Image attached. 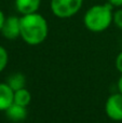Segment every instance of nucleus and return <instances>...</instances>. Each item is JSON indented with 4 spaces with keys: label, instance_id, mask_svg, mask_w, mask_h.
<instances>
[{
    "label": "nucleus",
    "instance_id": "1",
    "mask_svg": "<svg viewBox=\"0 0 122 123\" xmlns=\"http://www.w3.org/2000/svg\"><path fill=\"white\" fill-rule=\"evenodd\" d=\"M19 24L21 38L27 44L38 45L47 39L49 25L47 19L38 12L22 15L19 17Z\"/></svg>",
    "mask_w": 122,
    "mask_h": 123
},
{
    "label": "nucleus",
    "instance_id": "2",
    "mask_svg": "<svg viewBox=\"0 0 122 123\" xmlns=\"http://www.w3.org/2000/svg\"><path fill=\"white\" fill-rule=\"evenodd\" d=\"M114 6L107 2L91 6L83 16L84 26L90 31L102 32L106 30L114 22Z\"/></svg>",
    "mask_w": 122,
    "mask_h": 123
},
{
    "label": "nucleus",
    "instance_id": "3",
    "mask_svg": "<svg viewBox=\"0 0 122 123\" xmlns=\"http://www.w3.org/2000/svg\"><path fill=\"white\" fill-rule=\"evenodd\" d=\"M83 6V0H51V11L58 18H69L76 15Z\"/></svg>",
    "mask_w": 122,
    "mask_h": 123
},
{
    "label": "nucleus",
    "instance_id": "4",
    "mask_svg": "<svg viewBox=\"0 0 122 123\" xmlns=\"http://www.w3.org/2000/svg\"><path fill=\"white\" fill-rule=\"evenodd\" d=\"M107 116L115 121H122V93L112 94L108 97L105 105Z\"/></svg>",
    "mask_w": 122,
    "mask_h": 123
},
{
    "label": "nucleus",
    "instance_id": "5",
    "mask_svg": "<svg viewBox=\"0 0 122 123\" xmlns=\"http://www.w3.org/2000/svg\"><path fill=\"white\" fill-rule=\"evenodd\" d=\"M1 34L6 39L9 40H15L16 38L21 37V24H19V17L17 16H9L6 17V21L1 28Z\"/></svg>",
    "mask_w": 122,
    "mask_h": 123
},
{
    "label": "nucleus",
    "instance_id": "6",
    "mask_svg": "<svg viewBox=\"0 0 122 123\" xmlns=\"http://www.w3.org/2000/svg\"><path fill=\"white\" fill-rule=\"evenodd\" d=\"M14 103V91L8 83H0V111H6Z\"/></svg>",
    "mask_w": 122,
    "mask_h": 123
},
{
    "label": "nucleus",
    "instance_id": "7",
    "mask_svg": "<svg viewBox=\"0 0 122 123\" xmlns=\"http://www.w3.org/2000/svg\"><path fill=\"white\" fill-rule=\"evenodd\" d=\"M41 0H15V8L22 15L38 12Z\"/></svg>",
    "mask_w": 122,
    "mask_h": 123
},
{
    "label": "nucleus",
    "instance_id": "8",
    "mask_svg": "<svg viewBox=\"0 0 122 123\" xmlns=\"http://www.w3.org/2000/svg\"><path fill=\"white\" fill-rule=\"evenodd\" d=\"M6 118L13 122H21L27 118V109L25 106H21L13 103L6 111Z\"/></svg>",
    "mask_w": 122,
    "mask_h": 123
},
{
    "label": "nucleus",
    "instance_id": "9",
    "mask_svg": "<svg viewBox=\"0 0 122 123\" xmlns=\"http://www.w3.org/2000/svg\"><path fill=\"white\" fill-rule=\"evenodd\" d=\"M6 83L9 84V86L13 90V91H17V90L24 89L26 85V78L23 74L21 72H14L11 76H9Z\"/></svg>",
    "mask_w": 122,
    "mask_h": 123
},
{
    "label": "nucleus",
    "instance_id": "10",
    "mask_svg": "<svg viewBox=\"0 0 122 123\" xmlns=\"http://www.w3.org/2000/svg\"><path fill=\"white\" fill-rule=\"evenodd\" d=\"M30 100H31V94L29 93L26 87L21 90H17L14 92V103L21 106L27 107L29 105Z\"/></svg>",
    "mask_w": 122,
    "mask_h": 123
},
{
    "label": "nucleus",
    "instance_id": "11",
    "mask_svg": "<svg viewBox=\"0 0 122 123\" xmlns=\"http://www.w3.org/2000/svg\"><path fill=\"white\" fill-rule=\"evenodd\" d=\"M9 61V55L6 50L2 45H0V72L6 67Z\"/></svg>",
    "mask_w": 122,
    "mask_h": 123
},
{
    "label": "nucleus",
    "instance_id": "12",
    "mask_svg": "<svg viewBox=\"0 0 122 123\" xmlns=\"http://www.w3.org/2000/svg\"><path fill=\"white\" fill-rule=\"evenodd\" d=\"M114 23L122 30V9H119L114 13Z\"/></svg>",
    "mask_w": 122,
    "mask_h": 123
},
{
    "label": "nucleus",
    "instance_id": "13",
    "mask_svg": "<svg viewBox=\"0 0 122 123\" xmlns=\"http://www.w3.org/2000/svg\"><path fill=\"white\" fill-rule=\"evenodd\" d=\"M116 67L122 74V52L119 53V55L117 56V58H116Z\"/></svg>",
    "mask_w": 122,
    "mask_h": 123
},
{
    "label": "nucleus",
    "instance_id": "14",
    "mask_svg": "<svg viewBox=\"0 0 122 123\" xmlns=\"http://www.w3.org/2000/svg\"><path fill=\"white\" fill-rule=\"evenodd\" d=\"M112 6H122V0H107Z\"/></svg>",
    "mask_w": 122,
    "mask_h": 123
},
{
    "label": "nucleus",
    "instance_id": "15",
    "mask_svg": "<svg viewBox=\"0 0 122 123\" xmlns=\"http://www.w3.org/2000/svg\"><path fill=\"white\" fill-rule=\"evenodd\" d=\"M4 21H6V16H4L3 12H2L1 10H0V30H1L2 26H3V23H4Z\"/></svg>",
    "mask_w": 122,
    "mask_h": 123
},
{
    "label": "nucleus",
    "instance_id": "16",
    "mask_svg": "<svg viewBox=\"0 0 122 123\" xmlns=\"http://www.w3.org/2000/svg\"><path fill=\"white\" fill-rule=\"evenodd\" d=\"M118 89H119V92L122 93V76L120 77V79L118 81Z\"/></svg>",
    "mask_w": 122,
    "mask_h": 123
}]
</instances>
